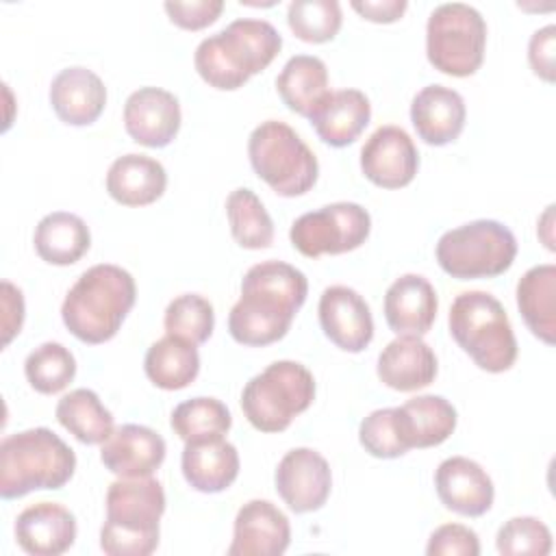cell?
<instances>
[{"instance_id":"cell-41","label":"cell","mask_w":556,"mask_h":556,"mask_svg":"<svg viewBox=\"0 0 556 556\" xmlns=\"http://www.w3.org/2000/svg\"><path fill=\"white\" fill-rule=\"evenodd\" d=\"M169 20L185 30H200L213 24L224 11L222 0H167L163 4Z\"/></svg>"},{"instance_id":"cell-17","label":"cell","mask_w":556,"mask_h":556,"mask_svg":"<svg viewBox=\"0 0 556 556\" xmlns=\"http://www.w3.org/2000/svg\"><path fill=\"white\" fill-rule=\"evenodd\" d=\"M441 504L463 517H480L493 506L495 489L489 473L467 456H450L434 471Z\"/></svg>"},{"instance_id":"cell-27","label":"cell","mask_w":556,"mask_h":556,"mask_svg":"<svg viewBox=\"0 0 556 556\" xmlns=\"http://www.w3.org/2000/svg\"><path fill=\"white\" fill-rule=\"evenodd\" d=\"M402 441L408 450L441 445L456 428V408L443 395H417L395 406Z\"/></svg>"},{"instance_id":"cell-32","label":"cell","mask_w":556,"mask_h":556,"mask_svg":"<svg viewBox=\"0 0 556 556\" xmlns=\"http://www.w3.org/2000/svg\"><path fill=\"white\" fill-rule=\"evenodd\" d=\"M59 424L85 445L104 443L113 434V415L91 389L65 393L54 410Z\"/></svg>"},{"instance_id":"cell-31","label":"cell","mask_w":556,"mask_h":556,"mask_svg":"<svg viewBox=\"0 0 556 556\" xmlns=\"http://www.w3.org/2000/svg\"><path fill=\"white\" fill-rule=\"evenodd\" d=\"M143 369L154 387L178 391L195 380L200 371V354L195 343L165 334L148 348Z\"/></svg>"},{"instance_id":"cell-26","label":"cell","mask_w":556,"mask_h":556,"mask_svg":"<svg viewBox=\"0 0 556 556\" xmlns=\"http://www.w3.org/2000/svg\"><path fill=\"white\" fill-rule=\"evenodd\" d=\"M165 187V167L148 154H124L106 172V191L124 206L152 204L163 195Z\"/></svg>"},{"instance_id":"cell-34","label":"cell","mask_w":556,"mask_h":556,"mask_svg":"<svg viewBox=\"0 0 556 556\" xmlns=\"http://www.w3.org/2000/svg\"><path fill=\"white\" fill-rule=\"evenodd\" d=\"M169 424L174 432L187 443L224 437L232 426V417L228 406L217 397H191L174 408Z\"/></svg>"},{"instance_id":"cell-25","label":"cell","mask_w":556,"mask_h":556,"mask_svg":"<svg viewBox=\"0 0 556 556\" xmlns=\"http://www.w3.org/2000/svg\"><path fill=\"white\" fill-rule=\"evenodd\" d=\"M308 119L324 143L343 148L354 143L369 124L371 104L369 98L358 89L328 91Z\"/></svg>"},{"instance_id":"cell-40","label":"cell","mask_w":556,"mask_h":556,"mask_svg":"<svg viewBox=\"0 0 556 556\" xmlns=\"http://www.w3.org/2000/svg\"><path fill=\"white\" fill-rule=\"evenodd\" d=\"M428 556H478L480 541L478 534L463 523L439 526L426 545Z\"/></svg>"},{"instance_id":"cell-18","label":"cell","mask_w":556,"mask_h":556,"mask_svg":"<svg viewBox=\"0 0 556 556\" xmlns=\"http://www.w3.org/2000/svg\"><path fill=\"white\" fill-rule=\"evenodd\" d=\"M165 439L139 424H124L102 443V465L119 478L152 476L165 460Z\"/></svg>"},{"instance_id":"cell-14","label":"cell","mask_w":556,"mask_h":556,"mask_svg":"<svg viewBox=\"0 0 556 556\" xmlns=\"http://www.w3.org/2000/svg\"><path fill=\"white\" fill-rule=\"evenodd\" d=\"M319 326L324 334L345 352H363L374 339V317L365 298L345 287L332 285L319 298Z\"/></svg>"},{"instance_id":"cell-35","label":"cell","mask_w":556,"mask_h":556,"mask_svg":"<svg viewBox=\"0 0 556 556\" xmlns=\"http://www.w3.org/2000/svg\"><path fill=\"white\" fill-rule=\"evenodd\" d=\"M24 374L35 391L52 395L74 380L76 358L63 343L46 341L26 356Z\"/></svg>"},{"instance_id":"cell-10","label":"cell","mask_w":556,"mask_h":556,"mask_svg":"<svg viewBox=\"0 0 556 556\" xmlns=\"http://www.w3.org/2000/svg\"><path fill=\"white\" fill-rule=\"evenodd\" d=\"M486 22L465 2H443L426 24V54L434 70L447 76H471L484 61Z\"/></svg>"},{"instance_id":"cell-36","label":"cell","mask_w":556,"mask_h":556,"mask_svg":"<svg viewBox=\"0 0 556 556\" xmlns=\"http://www.w3.org/2000/svg\"><path fill=\"white\" fill-rule=\"evenodd\" d=\"M289 28L306 43H324L337 37L343 15L337 0H293L287 9Z\"/></svg>"},{"instance_id":"cell-4","label":"cell","mask_w":556,"mask_h":556,"mask_svg":"<svg viewBox=\"0 0 556 556\" xmlns=\"http://www.w3.org/2000/svg\"><path fill=\"white\" fill-rule=\"evenodd\" d=\"M165 513L163 484L152 478H119L106 491L100 547L109 556H148L159 547Z\"/></svg>"},{"instance_id":"cell-19","label":"cell","mask_w":556,"mask_h":556,"mask_svg":"<svg viewBox=\"0 0 556 556\" xmlns=\"http://www.w3.org/2000/svg\"><path fill=\"white\" fill-rule=\"evenodd\" d=\"M15 541L33 556H59L76 541V517L56 502H39L15 519Z\"/></svg>"},{"instance_id":"cell-44","label":"cell","mask_w":556,"mask_h":556,"mask_svg":"<svg viewBox=\"0 0 556 556\" xmlns=\"http://www.w3.org/2000/svg\"><path fill=\"white\" fill-rule=\"evenodd\" d=\"M352 9L369 22L389 24L402 17L408 2L406 0H352Z\"/></svg>"},{"instance_id":"cell-23","label":"cell","mask_w":556,"mask_h":556,"mask_svg":"<svg viewBox=\"0 0 556 556\" xmlns=\"http://www.w3.org/2000/svg\"><path fill=\"white\" fill-rule=\"evenodd\" d=\"M376 371L389 389L417 391L437 378V356L421 337L397 334L378 354Z\"/></svg>"},{"instance_id":"cell-29","label":"cell","mask_w":556,"mask_h":556,"mask_svg":"<svg viewBox=\"0 0 556 556\" xmlns=\"http://www.w3.org/2000/svg\"><path fill=\"white\" fill-rule=\"evenodd\" d=\"M35 252L50 265H72L91 245L89 226L74 213L54 211L39 219L35 228Z\"/></svg>"},{"instance_id":"cell-6","label":"cell","mask_w":556,"mask_h":556,"mask_svg":"<svg viewBox=\"0 0 556 556\" xmlns=\"http://www.w3.org/2000/svg\"><path fill=\"white\" fill-rule=\"evenodd\" d=\"M450 334L469 358L489 374H502L517 361V339L502 302L486 291H463L450 306Z\"/></svg>"},{"instance_id":"cell-9","label":"cell","mask_w":556,"mask_h":556,"mask_svg":"<svg viewBox=\"0 0 556 556\" xmlns=\"http://www.w3.org/2000/svg\"><path fill=\"white\" fill-rule=\"evenodd\" d=\"M437 263L458 280L504 274L517 256V239L495 219H473L443 232L437 241Z\"/></svg>"},{"instance_id":"cell-1","label":"cell","mask_w":556,"mask_h":556,"mask_svg":"<svg viewBox=\"0 0 556 556\" xmlns=\"http://www.w3.org/2000/svg\"><path fill=\"white\" fill-rule=\"evenodd\" d=\"M308 293L306 276L282 261L252 265L241 280V298L228 315V332L241 345L263 348L282 339Z\"/></svg>"},{"instance_id":"cell-5","label":"cell","mask_w":556,"mask_h":556,"mask_svg":"<svg viewBox=\"0 0 556 556\" xmlns=\"http://www.w3.org/2000/svg\"><path fill=\"white\" fill-rule=\"evenodd\" d=\"M76 469L74 450L50 428H28L0 443V495L15 500L39 489H61Z\"/></svg>"},{"instance_id":"cell-13","label":"cell","mask_w":556,"mask_h":556,"mask_svg":"<svg viewBox=\"0 0 556 556\" xmlns=\"http://www.w3.org/2000/svg\"><path fill=\"white\" fill-rule=\"evenodd\" d=\"M419 167V152L410 135L393 124L376 128L361 148V169L382 189L406 187Z\"/></svg>"},{"instance_id":"cell-7","label":"cell","mask_w":556,"mask_h":556,"mask_svg":"<svg viewBox=\"0 0 556 556\" xmlns=\"http://www.w3.org/2000/svg\"><path fill=\"white\" fill-rule=\"evenodd\" d=\"M250 165L278 195L295 198L313 189L319 176L315 152L285 122H261L248 139Z\"/></svg>"},{"instance_id":"cell-22","label":"cell","mask_w":556,"mask_h":556,"mask_svg":"<svg viewBox=\"0 0 556 556\" xmlns=\"http://www.w3.org/2000/svg\"><path fill=\"white\" fill-rule=\"evenodd\" d=\"M50 104L61 122L89 126L104 111L106 87L96 72L83 65L65 67L50 83Z\"/></svg>"},{"instance_id":"cell-21","label":"cell","mask_w":556,"mask_h":556,"mask_svg":"<svg viewBox=\"0 0 556 556\" xmlns=\"http://www.w3.org/2000/svg\"><path fill=\"white\" fill-rule=\"evenodd\" d=\"M439 300L428 278L404 274L384 293V319L395 334H426L437 317Z\"/></svg>"},{"instance_id":"cell-33","label":"cell","mask_w":556,"mask_h":556,"mask_svg":"<svg viewBox=\"0 0 556 556\" xmlns=\"http://www.w3.org/2000/svg\"><path fill=\"white\" fill-rule=\"evenodd\" d=\"M226 215L235 241L245 250L269 248L274 241V222L261 198L245 187L230 191L226 198Z\"/></svg>"},{"instance_id":"cell-45","label":"cell","mask_w":556,"mask_h":556,"mask_svg":"<svg viewBox=\"0 0 556 556\" xmlns=\"http://www.w3.org/2000/svg\"><path fill=\"white\" fill-rule=\"evenodd\" d=\"M541 226H539V230H543L545 228V235H541V239H543V243H545V248L547 250H554V237H552V224H554V204H549L547 206V211L543 213V217H541V222H539Z\"/></svg>"},{"instance_id":"cell-30","label":"cell","mask_w":556,"mask_h":556,"mask_svg":"<svg viewBox=\"0 0 556 556\" xmlns=\"http://www.w3.org/2000/svg\"><path fill=\"white\" fill-rule=\"evenodd\" d=\"M276 89L289 111L308 117L328 89V67L319 56L295 54L276 76Z\"/></svg>"},{"instance_id":"cell-43","label":"cell","mask_w":556,"mask_h":556,"mask_svg":"<svg viewBox=\"0 0 556 556\" xmlns=\"http://www.w3.org/2000/svg\"><path fill=\"white\" fill-rule=\"evenodd\" d=\"M24 324V295L22 291L2 280V345H9L11 339L22 330Z\"/></svg>"},{"instance_id":"cell-15","label":"cell","mask_w":556,"mask_h":556,"mask_svg":"<svg viewBox=\"0 0 556 556\" xmlns=\"http://www.w3.org/2000/svg\"><path fill=\"white\" fill-rule=\"evenodd\" d=\"M124 126L132 141L165 148L180 130L178 98L161 87H141L126 98Z\"/></svg>"},{"instance_id":"cell-12","label":"cell","mask_w":556,"mask_h":556,"mask_svg":"<svg viewBox=\"0 0 556 556\" xmlns=\"http://www.w3.org/2000/svg\"><path fill=\"white\" fill-rule=\"evenodd\" d=\"M276 491L282 502L298 515L319 510L332 486L328 460L311 447L289 450L274 473Z\"/></svg>"},{"instance_id":"cell-39","label":"cell","mask_w":556,"mask_h":556,"mask_svg":"<svg viewBox=\"0 0 556 556\" xmlns=\"http://www.w3.org/2000/svg\"><path fill=\"white\" fill-rule=\"evenodd\" d=\"M358 441L376 458H397L408 452L402 441L395 408L371 410L358 428Z\"/></svg>"},{"instance_id":"cell-42","label":"cell","mask_w":556,"mask_h":556,"mask_svg":"<svg viewBox=\"0 0 556 556\" xmlns=\"http://www.w3.org/2000/svg\"><path fill=\"white\" fill-rule=\"evenodd\" d=\"M554 41H556V26L547 24L534 30L528 43L530 67L539 78L547 83H554Z\"/></svg>"},{"instance_id":"cell-28","label":"cell","mask_w":556,"mask_h":556,"mask_svg":"<svg viewBox=\"0 0 556 556\" xmlns=\"http://www.w3.org/2000/svg\"><path fill=\"white\" fill-rule=\"evenodd\" d=\"M517 306L532 330L543 343L556 341V265H534L517 282Z\"/></svg>"},{"instance_id":"cell-2","label":"cell","mask_w":556,"mask_h":556,"mask_svg":"<svg viewBox=\"0 0 556 556\" xmlns=\"http://www.w3.org/2000/svg\"><path fill=\"white\" fill-rule=\"evenodd\" d=\"M280 48L282 37L274 24L239 17L198 43L193 65L204 83L222 91H232L248 83L250 76L263 72Z\"/></svg>"},{"instance_id":"cell-38","label":"cell","mask_w":556,"mask_h":556,"mask_svg":"<svg viewBox=\"0 0 556 556\" xmlns=\"http://www.w3.org/2000/svg\"><path fill=\"white\" fill-rule=\"evenodd\" d=\"M495 547L500 554H539L547 556L552 552V532L536 517H513L500 530L495 539Z\"/></svg>"},{"instance_id":"cell-37","label":"cell","mask_w":556,"mask_h":556,"mask_svg":"<svg viewBox=\"0 0 556 556\" xmlns=\"http://www.w3.org/2000/svg\"><path fill=\"white\" fill-rule=\"evenodd\" d=\"M163 326L167 334L200 345L213 334L215 328L213 304L200 293H182L167 304Z\"/></svg>"},{"instance_id":"cell-8","label":"cell","mask_w":556,"mask_h":556,"mask_svg":"<svg viewBox=\"0 0 556 556\" xmlns=\"http://www.w3.org/2000/svg\"><path fill=\"white\" fill-rule=\"evenodd\" d=\"M315 400L313 374L295 361H276L252 376L241 391V408L261 432H282Z\"/></svg>"},{"instance_id":"cell-11","label":"cell","mask_w":556,"mask_h":556,"mask_svg":"<svg viewBox=\"0 0 556 556\" xmlns=\"http://www.w3.org/2000/svg\"><path fill=\"white\" fill-rule=\"evenodd\" d=\"M371 230L369 213L356 202H332L300 215L289 230L293 248L317 258L321 254H343L365 243Z\"/></svg>"},{"instance_id":"cell-24","label":"cell","mask_w":556,"mask_h":556,"mask_svg":"<svg viewBox=\"0 0 556 556\" xmlns=\"http://www.w3.org/2000/svg\"><path fill=\"white\" fill-rule=\"evenodd\" d=\"M180 467L191 489L200 493H219L239 476V452L224 437L187 441Z\"/></svg>"},{"instance_id":"cell-16","label":"cell","mask_w":556,"mask_h":556,"mask_svg":"<svg viewBox=\"0 0 556 556\" xmlns=\"http://www.w3.org/2000/svg\"><path fill=\"white\" fill-rule=\"evenodd\" d=\"M291 541V526L287 515L267 500L245 502L232 530L228 556H280Z\"/></svg>"},{"instance_id":"cell-3","label":"cell","mask_w":556,"mask_h":556,"mask_svg":"<svg viewBox=\"0 0 556 556\" xmlns=\"http://www.w3.org/2000/svg\"><path fill=\"white\" fill-rule=\"evenodd\" d=\"M137 298L135 278L119 265L98 263L83 271L67 291L61 317L65 328L83 343L113 339Z\"/></svg>"},{"instance_id":"cell-20","label":"cell","mask_w":556,"mask_h":556,"mask_svg":"<svg viewBox=\"0 0 556 556\" xmlns=\"http://www.w3.org/2000/svg\"><path fill=\"white\" fill-rule=\"evenodd\" d=\"M467 106L463 96L445 85H428L410 102V122L428 146H445L465 128Z\"/></svg>"}]
</instances>
